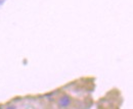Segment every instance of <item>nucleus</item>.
Here are the masks:
<instances>
[{
	"instance_id": "2",
	"label": "nucleus",
	"mask_w": 133,
	"mask_h": 109,
	"mask_svg": "<svg viewBox=\"0 0 133 109\" xmlns=\"http://www.w3.org/2000/svg\"><path fill=\"white\" fill-rule=\"evenodd\" d=\"M5 109H17V108H16V106H14V105H9V106H7Z\"/></svg>"
},
{
	"instance_id": "3",
	"label": "nucleus",
	"mask_w": 133,
	"mask_h": 109,
	"mask_svg": "<svg viewBox=\"0 0 133 109\" xmlns=\"http://www.w3.org/2000/svg\"><path fill=\"white\" fill-rule=\"evenodd\" d=\"M2 3H3V0H0V5H1Z\"/></svg>"
},
{
	"instance_id": "1",
	"label": "nucleus",
	"mask_w": 133,
	"mask_h": 109,
	"mask_svg": "<svg viewBox=\"0 0 133 109\" xmlns=\"http://www.w3.org/2000/svg\"><path fill=\"white\" fill-rule=\"evenodd\" d=\"M71 102H72V99H71V97L69 95H63V96H61L58 98V101H57L58 106L59 107H63V108L69 107L70 104H71Z\"/></svg>"
}]
</instances>
